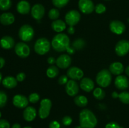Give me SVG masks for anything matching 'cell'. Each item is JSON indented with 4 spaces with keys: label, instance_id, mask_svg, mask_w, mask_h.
Segmentation results:
<instances>
[{
    "label": "cell",
    "instance_id": "1",
    "mask_svg": "<svg viewBox=\"0 0 129 128\" xmlns=\"http://www.w3.org/2000/svg\"><path fill=\"white\" fill-rule=\"evenodd\" d=\"M98 120L94 113L89 109H83L79 113V124L82 128H94Z\"/></svg>",
    "mask_w": 129,
    "mask_h": 128
},
{
    "label": "cell",
    "instance_id": "2",
    "mask_svg": "<svg viewBox=\"0 0 129 128\" xmlns=\"http://www.w3.org/2000/svg\"><path fill=\"white\" fill-rule=\"evenodd\" d=\"M53 48L58 52L66 51L67 48L70 45V40L69 36L65 33L57 34L54 36L51 42Z\"/></svg>",
    "mask_w": 129,
    "mask_h": 128
},
{
    "label": "cell",
    "instance_id": "3",
    "mask_svg": "<svg viewBox=\"0 0 129 128\" xmlns=\"http://www.w3.org/2000/svg\"><path fill=\"white\" fill-rule=\"evenodd\" d=\"M112 74L107 69H103L98 73L96 77L97 84L101 87H107L112 82Z\"/></svg>",
    "mask_w": 129,
    "mask_h": 128
},
{
    "label": "cell",
    "instance_id": "4",
    "mask_svg": "<svg viewBox=\"0 0 129 128\" xmlns=\"http://www.w3.org/2000/svg\"><path fill=\"white\" fill-rule=\"evenodd\" d=\"M50 49V43L46 38H40L35 42L34 50L40 55H44L49 51Z\"/></svg>",
    "mask_w": 129,
    "mask_h": 128
},
{
    "label": "cell",
    "instance_id": "5",
    "mask_svg": "<svg viewBox=\"0 0 129 128\" xmlns=\"http://www.w3.org/2000/svg\"><path fill=\"white\" fill-rule=\"evenodd\" d=\"M18 36L23 41L28 42L34 38V28H32V26L29 25H23L19 30Z\"/></svg>",
    "mask_w": 129,
    "mask_h": 128
},
{
    "label": "cell",
    "instance_id": "6",
    "mask_svg": "<svg viewBox=\"0 0 129 128\" xmlns=\"http://www.w3.org/2000/svg\"><path fill=\"white\" fill-rule=\"evenodd\" d=\"M52 108V102L49 99H44L40 101V105L39 110V117L42 119L47 117Z\"/></svg>",
    "mask_w": 129,
    "mask_h": 128
},
{
    "label": "cell",
    "instance_id": "7",
    "mask_svg": "<svg viewBox=\"0 0 129 128\" xmlns=\"http://www.w3.org/2000/svg\"><path fill=\"white\" fill-rule=\"evenodd\" d=\"M81 19V15L77 10H70L66 13L65 16V20L66 24L69 26H74L79 23Z\"/></svg>",
    "mask_w": 129,
    "mask_h": 128
},
{
    "label": "cell",
    "instance_id": "8",
    "mask_svg": "<svg viewBox=\"0 0 129 128\" xmlns=\"http://www.w3.org/2000/svg\"><path fill=\"white\" fill-rule=\"evenodd\" d=\"M15 51L20 58H25L30 55V49L28 45L23 42H19L15 46Z\"/></svg>",
    "mask_w": 129,
    "mask_h": 128
},
{
    "label": "cell",
    "instance_id": "9",
    "mask_svg": "<svg viewBox=\"0 0 129 128\" xmlns=\"http://www.w3.org/2000/svg\"><path fill=\"white\" fill-rule=\"evenodd\" d=\"M78 7L83 13L90 14L93 12L95 6L91 0H79Z\"/></svg>",
    "mask_w": 129,
    "mask_h": 128
},
{
    "label": "cell",
    "instance_id": "10",
    "mask_svg": "<svg viewBox=\"0 0 129 128\" xmlns=\"http://www.w3.org/2000/svg\"><path fill=\"white\" fill-rule=\"evenodd\" d=\"M115 53L119 56H123L129 52V41L122 40L116 44Z\"/></svg>",
    "mask_w": 129,
    "mask_h": 128
},
{
    "label": "cell",
    "instance_id": "11",
    "mask_svg": "<svg viewBox=\"0 0 129 128\" xmlns=\"http://www.w3.org/2000/svg\"><path fill=\"white\" fill-rule=\"evenodd\" d=\"M84 75L83 71L77 67H71L67 71V76L71 80H80Z\"/></svg>",
    "mask_w": 129,
    "mask_h": 128
},
{
    "label": "cell",
    "instance_id": "12",
    "mask_svg": "<svg viewBox=\"0 0 129 128\" xmlns=\"http://www.w3.org/2000/svg\"><path fill=\"white\" fill-rule=\"evenodd\" d=\"M79 85L76 80L71 79L66 84V92L69 96L74 97L79 92Z\"/></svg>",
    "mask_w": 129,
    "mask_h": 128
},
{
    "label": "cell",
    "instance_id": "13",
    "mask_svg": "<svg viewBox=\"0 0 129 128\" xmlns=\"http://www.w3.org/2000/svg\"><path fill=\"white\" fill-rule=\"evenodd\" d=\"M111 31L117 35H122L125 31V25L123 22L118 20H113L110 23Z\"/></svg>",
    "mask_w": 129,
    "mask_h": 128
},
{
    "label": "cell",
    "instance_id": "14",
    "mask_svg": "<svg viewBox=\"0 0 129 128\" xmlns=\"http://www.w3.org/2000/svg\"><path fill=\"white\" fill-rule=\"evenodd\" d=\"M45 8L41 4H36L31 8V15L36 20H41L45 14Z\"/></svg>",
    "mask_w": 129,
    "mask_h": 128
},
{
    "label": "cell",
    "instance_id": "15",
    "mask_svg": "<svg viewBox=\"0 0 129 128\" xmlns=\"http://www.w3.org/2000/svg\"><path fill=\"white\" fill-rule=\"evenodd\" d=\"M57 66L62 69H66L69 67L71 63V58L69 55L62 54L56 59Z\"/></svg>",
    "mask_w": 129,
    "mask_h": 128
},
{
    "label": "cell",
    "instance_id": "16",
    "mask_svg": "<svg viewBox=\"0 0 129 128\" xmlns=\"http://www.w3.org/2000/svg\"><path fill=\"white\" fill-rule=\"evenodd\" d=\"M28 99L25 96L20 94L15 95L13 99V104L15 107L20 109L26 108L28 104Z\"/></svg>",
    "mask_w": 129,
    "mask_h": 128
},
{
    "label": "cell",
    "instance_id": "17",
    "mask_svg": "<svg viewBox=\"0 0 129 128\" xmlns=\"http://www.w3.org/2000/svg\"><path fill=\"white\" fill-rule=\"evenodd\" d=\"M115 85L119 90H125L129 86V80L128 78L125 75H118L115 80Z\"/></svg>",
    "mask_w": 129,
    "mask_h": 128
},
{
    "label": "cell",
    "instance_id": "18",
    "mask_svg": "<svg viewBox=\"0 0 129 128\" xmlns=\"http://www.w3.org/2000/svg\"><path fill=\"white\" fill-rule=\"evenodd\" d=\"M23 116L24 119L27 122L33 121L37 116V110L32 106L26 107L23 110Z\"/></svg>",
    "mask_w": 129,
    "mask_h": 128
},
{
    "label": "cell",
    "instance_id": "19",
    "mask_svg": "<svg viewBox=\"0 0 129 128\" xmlns=\"http://www.w3.org/2000/svg\"><path fill=\"white\" fill-rule=\"evenodd\" d=\"M80 87L84 91L89 92L94 88V83L90 78L85 77L81 79L80 82Z\"/></svg>",
    "mask_w": 129,
    "mask_h": 128
},
{
    "label": "cell",
    "instance_id": "20",
    "mask_svg": "<svg viewBox=\"0 0 129 128\" xmlns=\"http://www.w3.org/2000/svg\"><path fill=\"white\" fill-rule=\"evenodd\" d=\"M16 10L21 15H27L31 10L30 4L25 0H21L16 5Z\"/></svg>",
    "mask_w": 129,
    "mask_h": 128
},
{
    "label": "cell",
    "instance_id": "21",
    "mask_svg": "<svg viewBox=\"0 0 129 128\" xmlns=\"http://www.w3.org/2000/svg\"><path fill=\"white\" fill-rule=\"evenodd\" d=\"M15 45V40L11 36H5L0 40V46L5 50H10Z\"/></svg>",
    "mask_w": 129,
    "mask_h": 128
},
{
    "label": "cell",
    "instance_id": "22",
    "mask_svg": "<svg viewBox=\"0 0 129 128\" xmlns=\"http://www.w3.org/2000/svg\"><path fill=\"white\" fill-rule=\"evenodd\" d=\"M123 70H124V67L123 64L118 61L112 63L109 67V71L113 75H120L123 73Z\"/></svg>",
    "mask_w": 129,
    "mask_h": 128
},
{
    "label": "cell",
    "instance_id": "23",
    "mask_svg": "<svg viewBox=\"0 0 129 128\" xmlns=\"http://www.w3.org/2000/svg\"><path fill=\"white\" fill-rule=\"evenodd\" d=\"M15 16L11 13H4L0 16V23L3 25H10L15 21Z\"/></svg>",
    "mask_w": 129,
    "mask_h": 128
},
{
    "label": "cell",
    "instance_id": "24",
    "mask_svg": "<svg viewBox=\"0 0 129 128\" xmlns=\"http://www.w3.org/2000/svg\"><path fill=\"white\" fill-rule=\"evenodd\" d=\"M66 23L64 22L62 20H54L51 24V26L52 30L54 31L57 33H60L64 31L66 28Z\"/></svg>",
    "mask_w": 129,
    "mask_h": 128
},
{
    "label": "cell",
    "instance_id": "25",
    "mask_svg": "<svg viewBox=\"0 0 129 128\" xmlns=\"http://www.w3.org/2000/svg\"><path fill=\"white\" fill-rule=\"evenodd\" d=\"M17 80L15 77L11 76L6 77L2 80L3 86L6 89H13L17 85Z\"/></svg>",
    "mask_w": 129,
    "mask_h": 128
},
{
    "label": "cell",
    "instance_id": "26",
    "mask_svg": "<svg viewBox=\"0 0 129 128\" xmlns=\"http://www.w3.org/2000/svg\"><path fill=\"white\" fill-rule=\"evenodd\" d=\"M112 97L116 99L119 98L120 100L125 104H129V92L127 91H123L120 93H117V92H113L112 94Z\"/></svg>",
    "mask_w": 129,
    "mask_h": 128
},
{
    "label": "cell",
    "instance_id": "27",
    "mask_svg": "<svg viewBox=\"0 0 129 128\" xmlns=\"http://www.w3.org/2000/svg\"><path fill=\"white\" fill-rule=\"evenodd\" d=\"M74 102L76 105L80 107H84L88 105V100L86 97L84 95H78L75 97L74 99Z\"/></svg>",
    "mask_w": 129,
    "mask_h": 128
},
{
    "label": "cell",
    "instance_id": "28",
    "mask_svg": "<svg viewBox=\"0 0 129 128\" xmlns=\"http://www.w3.org/2000/svg\"><path fill=\"white\" fill-rule=\"evenodd\" d=\"M59 72V70L57 67L55 66V65H51L47 69L46 74L48 77L50 78V79H54L57 76Z\"/></svg>",
    "mask_w": 129,
    "mask_h": 128
},
{
    "label": "cell",
    "instance_id": "29",
    "mask_svg": "<svg viewBox=\"0 0 129 128\" xmlns=\"http://www.w3.org/2000/svg\"><path fill=\"white\" fill-rule=\"evenodd\" d=\"M86 45V41L83 38H78L73 43V47L76 50H83Z\"/></svg>",
    "mask_w": 129,
    "mask_h": 128
},
{
    "label": "cell",
    "instance_id": "30",
    "mask_svg": "<svg viewBox=\"0 0 129 128\" xmlns=\"http://www.w3.org/2000/svg\"><path fill=\"white\" fill-rule=\"evenodd\" d=\"M93 96L97 100H103L105 97V92L102 88H96L93 90Z\"/></svg>",
    "mask_w": 129,
    "mask_h": 128
},
{
    "label": "cell",
    "instance_id": "31",
    "mask_svg": "<svg viewBox=\"0 0 129 128\" xmlns=\"http://www.w3.org/2000/svg\"><path fill=\"white\" fill-rule=\"evenodd\" d=\"M11 0H0V10L6 11L11 7Z\"/></svg>",
    "mask_w": 129,
    "mask_h": 128
},
{
    "label": "cell",
    "instance_id": "32",
    "mask_svg": "<svg viewBox=\"0 0 129 128\" xmlns=\"http://www.w3.org/2000/svg\"><path fill=\"white\" fill-rule=\"evenodd\" d=\"M59 16H60V12H59V10L56 8H52L49 11V14H48V16L50 20H56L59 18Z\"/></svg>",
    "mask_w": 129,
    "mask_h": 128
},
{
    "label": "cell",
    "instance_id": "33",
    "mask_svg": "<svg viewBox=\"0 0 129 128\" xmlns=\"http://www.w3.org/2000/svg\"><path fill=\"white\" fill-rule=\"evenodd\" d=\"M52 1L54 6L57 8H62L68 5L69 0H52Z\"/></svg>",
    "mask_w": 129,
    "mask_h": 128
},
{
    "label": "cell",
    "instance_id": "34",
    "mask_svg": "<svg viewBox=\"0 0 129 128\" xmlns=\"http://www.w3.org/2000/svg\"><path fill=\"white\" fill-rule=\"evenodd\" d=\"M8 101V96L6 92L0 90V108H3L6 105Z\"/></svg>",
    "mask_w": 129,
    "mask_h": 128
},
{
    "label": "cell",
    "instance_id": "35",
    "mask_svg": "<svg viewBox=\"0 0 129 128\" xmlns=\"http://www.w3.org/2000/svg\"><path fill=\"white\" fill-rule=\"evenodd\" d=\"M94 10H95V12L97 14L100 15V14H103L105 12L106 10H107V8H106V6L103 4L99 3L96 5Z\"/></svg>",
    "mask_w": 129,
    "mask_h": 128
},
{
    "label": "cell",
    "instance_id": "36",
    "mask_svg": "<svg viewBox=\"0 0 129 128\" xmlns=\"http://www.w3.org/2000/svg\"><path fill=\"white\" fill-rule=\"evenodd\" d=\"M40 100V95L37 93H31L28 97V100L32 104L38 102Z\"/></svg>",
    "mask_w": 129,
    "mask_h": 128
},
{
    "label": "cell",
    "instance_id": "37",
    "mask_svg": "<svg viewBox=\"0 0 129 128\" xmlns=\"http://www.w3.org/2000/svg\"><path fill=\"white\" fill-rule=\"evenodd\" d=\"M62 124L64 125L68 126V125H70L72 124V122H73V119L71 118V117L66 115V116H64L62 118Z\"/></svg>",
    "mask_w": 129,
    "mask_h": 128
},
{
    "label": "cell",
    "instance_id": "38",
    "mask_svg": "<svg viewBox=\"0 0 129 128\" xmlns=\"http://www.w3.org/2000/svg\"><path fill=\"white\" fill-rule=\"evenodd\" d=\"M68 82V77L67 75H62L58 79V83L60 85H64V84H66Z\"/></svg>",
    "mask_w": 129,
    "mask_h": 128
},
{
    "label": "cell",
    "instance_id": "39",
    "mask_svg": "<svg viewBox=\"0 0 129 128\" xmlns=\"http://www.w3.org/2000/svg\"><path fill=\"white\" fill-rule=\"evenodd\" d=\"M0 128H10V122L6 119H0Z\"/></svg>",
    "mask_w": 129,
    "mask_h": 128
},
{
    "label": "cell",
    "instance_id": "40",
    "mask_svg": "<svg viewBox=\"0 0 129 128\" xmlns=\"http://www.w3.org/2000/svg\"><path fill=\"white\" fill-rule=\"evenodd\" d=\"M105 128H123L116 122H110L106 125Z\"/></svg>",
    "mask_w": 129,
    "mask_h": 128
},
{
    "label": "cell",
    "instance_id": "41",
    "mask_svg": "<svg viewBox=\"0 0 129 128\" xmlns=\"http://www.w3.org/2000/svg\"><path fill=\"white\" fill-rule=\"evenodd\" d=\"M25 77H26V75H25V73L20 72L16 75V80H17V81L22 82L25 80Z\"/></svg>",
    "mask_w": 129,
    "mask_h": 128
},
{
    "label": "cell",
    "instance_id": "42",
    "mask_svg": "<svg viewBox=\"0 0 129 128\" xmlns=\"http://www.w3.org/2000/svg\"><path fill=\"white\" fill-rule=\"evenodd\" d=\"M49 128H60V125L59 122L56 120H53L49 124Z\"/></svg>",
    "mask_w": 129,
    "mask_h": 128
},
{
    "label": "cell",
    "instance_id": "43",
    "mask_svg": "<svg viewBox=\"0 0 129 128\" xmlns=\"http://www.w3.org/2000/svg\"><path fill=\"white\" fill-rule=\"evenodd\" d=\"M47 62L49 64L53 65V64H54L55 63H56V60H55V58L53 57V56H50V57L48 58Z\"/></svg>",
    "mask_w": 129,
    "mask_h": 128
},
{
    "label": "cell",
    "instance_id": "44",
    "mask_svg": "<svg viewBox=\"0 0 129 128\" xmlns=\"http://www.w3.org/2000/svg\"><path fill=\"white\" fill-rule=\"evenodd\" d=\"M66 51L69 54H70V55H73V54L75 52L76 50L73 47V46H69V47L67 48Z\"/></svg>",
    "mask_w": 129,
    "mask_h": 128
},
{
    "label": "cell",
    "instance_id": "45",
    "mask_svg": "<svg viewBox=\"0 0 129 128\" xmlns=\"http://www.w3.org/2000/svg\"><path fill=\"white\" fill-rule=\"evenodd\" d=\"M68 33L70 34V35H73L75 32V30L74 28V26H69V27L68 28Z\"/></svg>",
    "mask_w": 129,
    "mask_h": 128
},
{
    "label": "cell",
    "instance_id": "46",
    "mask_svg": "<svg viewBox=\"0 0 129 128\" xmlns=\"http://www.w3.org/2000/svg\"><path fill=\"white\" fill-rule=\"evenodd\" d=\"M5 64V60L3 57H0V69H2Z\"/></svg>",
    "mask_w": 129,
    "mask_h": 128
},
{
    "label": "cell",
    "instance_id": "47",
    "mask_svg": "<svg viewBox=\"0 0 129 128\" xmlns=\"http://www.w3.org/2000/svg\"><path fill=\"white\" fill-rule=\"evenodd\" d=\"M11 128H21V125H20V124H18V123H15L13 125H12Z\"/></svg>",
    "mask_w": 129,
    "mask_h": 128
},
{
    "label": "cell",
    "instance_id": "48",
    "mask_svg": "<svg viewBox=\"0 0 129 128\" xmlns=\"http://www.w3.org/2000/svg\"><path fill=\"white\" fill-rule=\"evenodd\" d=\"M125 73L128 76H129V65L128 67H127L125 69Z\"/></svg>",
    "mask_w": 129,
    "mask_h": 128
},
{
    "label": "cell",
    "instance_id": "49",
    "mask_svg": "<svg viewBox=\"0 0 129 128\" xmlns=\"http://www.w3.org/2000/svg\"><path fill=\"white\" fill-rule=\"evenodd\" d=\"M1 81H2V74L0 72V83L1 82Z\"/></svg>",
    "mask_w": 129,
    "mask_h": 128
},
{
    "label": "cell",
    "instance_id": "50",
    "mask_svg": "<svg viewBox=\"0 0 129 128\" xmlns=\"http://www.w3.org/2000/svg\"><path fill=\"white\" fill-rule=\"evenodd\" d=\"M74 128H82V127H81V125H77V126H76Z\"/></svg>",
    "mask_w": 129,
    "mask_h": 128
},
{
    "label": "cell",
    "instance_id": "51",
    "mask_svg": "<svg viewBox=\"0 0 129 128\" xmlns=\"http://www.w3.org/2000/svg\"><path fill=\"white\" fill-rule=\"evenodd\" d=\"M23 128H32L31 127H30V126H26V127H25Z\"/></svg>",
    "mask_w": 129,
    "mask_h": 128
},
{
    "label": "cell",
    "instance_id": "52",
    "mask_svg": "<svg viewBox=\"0 0 129 128\" xmlns=\"http://www.w3.org/2000/svg\"><path fill=\"white\" fill-rule=\"evenodd\" d=\"M1 112H0V118H1Z\"/></svg>",
    "mask_w": 129,
    "mask_h": 128
},
{
    "label": "cell",
    "instance_id": "53",
    "mask_svg": "<svg viewBox=\"0 0 129 128\" xmlns=\"http://www.w3.org/2000/svg\"><path fill=\"white\" fill-rule=\"evenodd\" d=\"M105 1H110V0H105Z\"/></svg>",
    "mask_w": 129,
    "mask_h": 128
},
{
    "label": "cell",
    "instance_id": "54",
    "mask_svg": "<svg viewBox=\"0 0 129 128\" xmlns=\"http://www.w3.org/2000/svg\"><path fill=\"white\" fill-rule=\"evenodd\" d=\"M0 16H1V15H0Z\"/></svg>",
    "mask_w": 129,
    "mask_h": 128
}]
</instances>
